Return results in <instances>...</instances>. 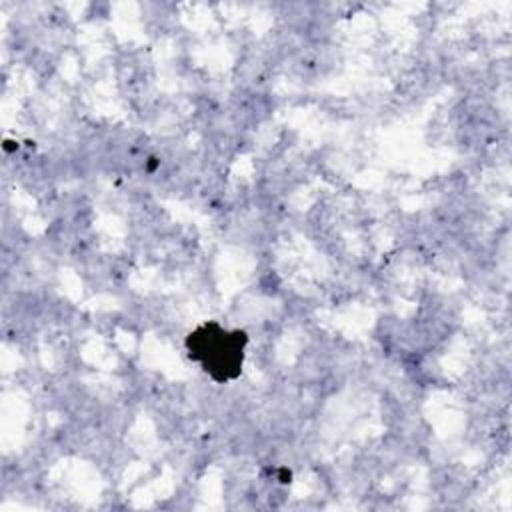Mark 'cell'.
Here are the masks:
<instances>
[{
	"instance_id": "1",
	"label": "cell",
	"mask_w": 512,
	"mask_h": 512,
	"mask_svg": "<svg viewBox=\"0 0 512 512\" xmlns=\"http://www.w3.org/2000/svg\"><path fill=\"white\" fill-rule=\"evenodd\" d=\"M188 342L210 346V350H212L210 360H206L204 366L210 372L220 370V374H218L220 380L230 378L238 372V368L242 364V348L246 342V336L242 332L228 334V332L218 330V334H210V326H206L204 330L196 332Z\"/></svg>"
}]
</instances>
